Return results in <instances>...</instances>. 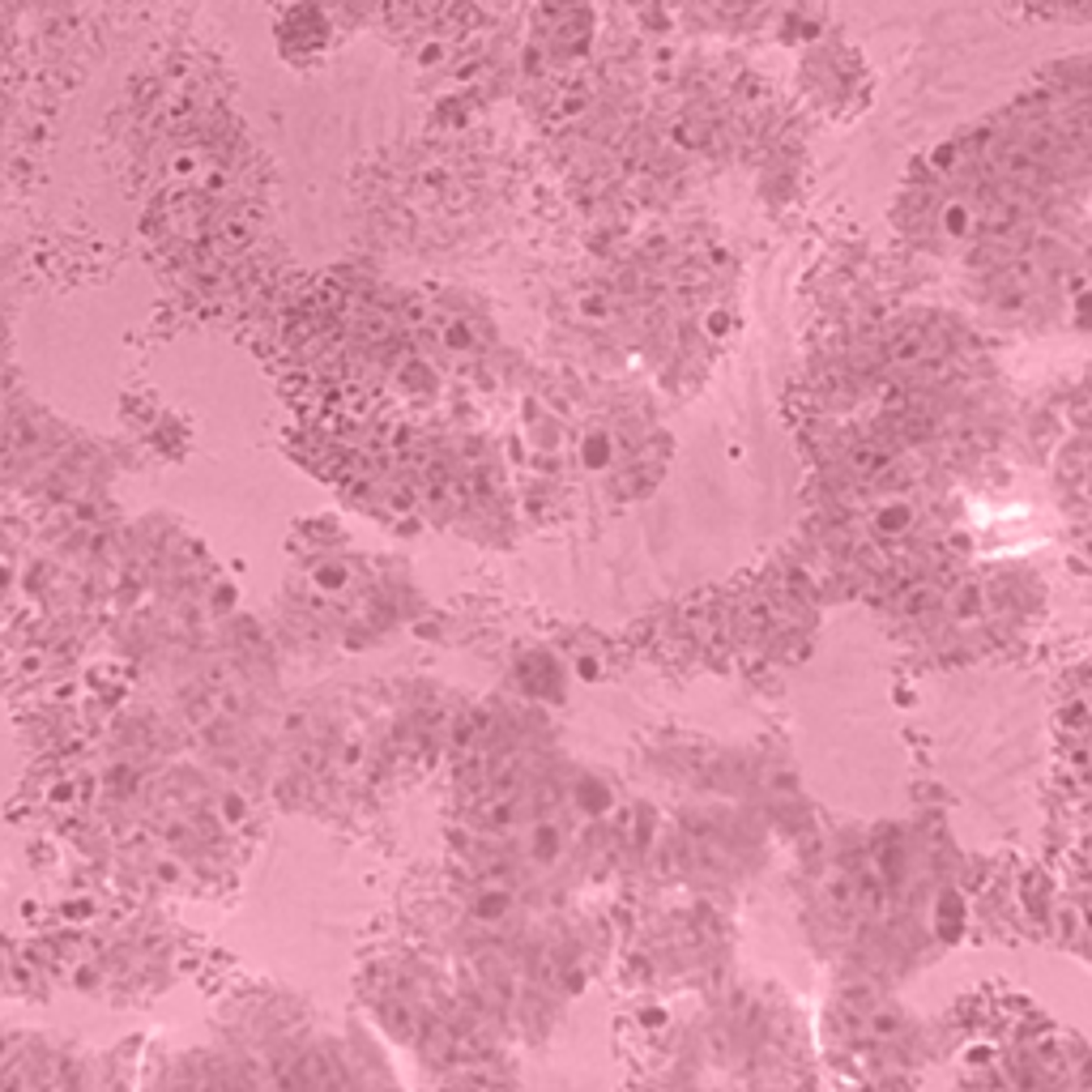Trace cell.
<instances>
[{
	"label": "cell",
	"mask_w": 1092,
	"mask_h": 1092,
	"mask_svg": "<svg viewBox=\"0 0 1092 1092\" xmlns=\"http://www.w3.org/2000/svg\"><path fill=\"white\" fill-rule=\"evenodd\" d=\"M316 585H321L324 594H338V589L346 585V568H341V563H324V568H316Z\"/></svg>",
	"instance_id": "1"
},
{
	"label": "cell",
	"mask_w": 1092,
	"mask_h": 1092,
	"mask_svg": "<svg viewBox=\"0 0 1092 1092\" xmlns=\"http://www.w3.org/2000/svg\"><path fill=\"white\" fill-rule=\"evenodd\" d=\"M244 815H248V807H244V798H235V794H231V798H223V819H226V824H240Z\"/></svg>",
	"instance_id": "2"
},
{
	"label": "cell",
	"mask_w": 1092,
	"mask_h": 1092,
	"mask_svg": "<svg viewBox=\"0 0 1092 1092\" xmlns=\"http://www.w3.org/2000/svg\"><path fill=\"white\" fill-rule=\"evenodd\" d=\"M947 226L960 235V231H965V214H960V209H947Z\"/></svg>",
	"instance_id": "3"
}]
</instances>
